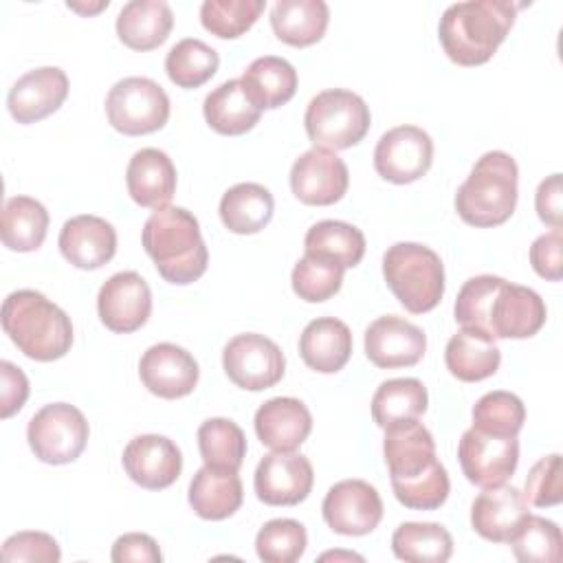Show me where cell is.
Masks as SVG:
<instances>
[{"label":"cell","mask_w":563,"mask_h":563,"mask_svg":"<svg viewBox=\"0 0 563 563\" xmlns=\"http://www.w3.org/2000/svg\"><path fill=\"white\" fill-rule=\"evenodd\" d=\"M457 460L471 484L497 486L517 471L519 440L517 435H493L471 427L460 438Z\"/></svg>","instance_id":"cell-12"},{"label":"cell","mask_w":563,"mask_h":563,"mask_svg":"<svg viewBox=\"0 0 563 563\" xmlns=\"http://www.w3.org/2000/svg\"><path fill=\"white\" fill-rule=\"evenodd\" d=\"M321 561H363L361 554H354V552H325L319 556Z\"/></svg>","instance_id":"cell-52"},{"label":"cell","mask_w":563,"mask_h":563,"mask_svg":"<svg viewBox=\"0 0 563 563\" xmlns=\"http://www.w3.org/2000/svg\"><path fill=\"white\" fill-rule=\"evenodd\" d=\"M242 482L233 471L202 466L189 484V506L200 519L220 521L242 506Z\"/></svg>","instance_id":"cell-29"},{"label":"cell","mask_w":563,"mask_h":563,"mask_svg":"<svg viewBox=\"0 0 563 563\" xmlns=\"http://www.w3.org/2000/svg\"><path fill=\"white\" fill-rule=\"evenodd\" d=\"M519 167L501 150L486 152L473 165L468 178L457 187V216L479 229L504 224L517 207Z\"/></svg>","instance_id":"cell-6"},{"label":"cell","mask_w":563,"mask_h":563,"mask_svg":"<svg viewBox=\"0 0 563 563\" xmlns=\"http://www.w3.org/2000/svg\"><path fill=\"white\" fill-rule=\"evenodd\" d=\"M530 264L534 273L548 282L563 277V231L552 229L539 235L530 246Z\"/></svg>","instance_id":"cell-47"},{"label":"cell","mask_w":563,"mask_h":563,"mask_svg":"<svg viewBox=\"0 0 563 563\" xmlns=\"http://www.w3.org/2000/svg\"><path fill=\"white\" fill-rule=\"evenodd\" d=\"M563 189H561V174H550L545 180L539 183L534 194V207L541 222L552 229H561L563 224Z\"/></svg>","instance_id":"cell-50"},{"label":"cell","mask_w":563,"mask_h":563,"mask_svg":"<svg viewBox=\"0 0 563 563\" xmlns=\"http://www.w3.org/2000/svg\"><path fill=\"white\" fill-rule=\"evenodd\" d=\"M141 242L158 275L169 284H191L205 275L209 251L200 224L183 207L156 209L143 227Z\"/></svg>","instance_id":"cell-4"},{"label":"cell","mask_w":563,"mask_h":563,"mask_svg":"<svg viewBox=\"0 0 563 563\" xmlns=\"http://www.w3.org/2000/svg\"><path fill=\"white\" fill-rule=\"evenodd\" d=\"M306 528L295 519H271L255 537V550L264 563H295L306 552Z\"/></svg>","instance_id":"cell-44"},{"label":"cell","mask_w":563,"mask_h":563,"mask_svg":"<svg viewBox=\"0 0 563 563\" xmlns=\"http://www.w3.org/2000/svg\"><path fill=\"white\" fill-rule=\"evenodd\" d=\"M433 163V141L418 125L387 130L374 150V169L380 178L407 185L422 178Z\"/></svg>","instance_id":"cell-13"},{"label":"cell","mask_w":563,"mask_h":563,"mask_svg":"<svg viewBox=\"0 0 563 563\" xmlns=\"http://www.w3.org/2000/svg\"><path fill=\"white\" fill-rule=\"evenodd\" d=\"M125 185L136 205L163 209L176 194V167L163 150L143 147L128 163Z\"/></svg>","instance_id":"cell-25"},{"label":"cell","mask_w":563,"mask_h":563,"mask_svg":"<svg viewBox=\"0 0 563 563\" xmlns=\"http://www.w3.org/2000/svg\"><path fill=\"white\" fill-rule=\"evenodd\" d=\"M240 81L260 110H273L292 99L297 90V70L284 57L264 55L249 64Z\"/></svg>","instance_id":"cell-32"},{"label":"cell","mask_w":563,"mask_h":563,"mask_svg":"<svg viewBox=\"0 0 563 563\" xmlns=\"http://www.w3.org/2000/svg\"><path fill=\"white\" fill-rule=\"evenodd\" d=\"M174 26L172 7L165 0H132L117 15V35L132 51L161 46Z\"/></svg>","instance_id":"cell-27"},{"label":"cell","mask_w":563,"mask_h":563,"mask_svg":"<svg viewBox=\"0 0 563 563\" xmlns=\"http://www.w3.org/2000/svg\"><path fill=\"white\" fill-rule=\"evenodd\" d=\"M519 4L510 0H468L446 7L438 37L446 57L460 66L486 64L510 33Z\"/></svg>","instance_id":"cell-3"},{"label":"cell","mask_w":563,"mask_h":563,"mask_svg":"<svg viewBox=\"0 0 563 563\" xmlns=\"http://www.w3.org/2000/svg\"><path fill=\"white\" fill-rule=\"evenodd\" d=\"M306 255L328 257L343 268H354L365 255V235L354 224L341 220H321L303 238Z\"/></svg>","instance_id":"cell-35"},{"label":"cell","mask_w":563,"mask_h":563,"mask_svg":"<svg viewBox=\"0 0 563 563\" xmlns=\"http://www.w3.org/2000/svg\"><path fill=\"white\" fill-rule=\"evenodd\" d=\"M372 114L363 97L345 88H330L310 99L303 125L314 147L330 152L361 143L369 130Z\"/></svg>","instance_id":"cell-8"},{"label":"cell","mask_w":563,"mask_h":563,"mask_svg":"<svg viewBox=\"0 0 563 563\" xmlns=\"http://www.w3.org/2000/svg\"><path fill=\"white\" fill-rule=\"evenodd\" d=\"M523 497L528 504L537 508L556 506L563 499V482H561V455L552 453L541 457L526 477V493Z\"/></svg>","instance_id":"cell-46"},{"label":"cell","mask_w":563,"mask_h":563,"mask_svg":"<svg viewBox=\"0 0 563 563\" xmlns=\"http://www.w3.org/2000/svg\"><path fill=\"white\" fill-rule=\"evenodd\" d=\"M508 543L521 563H559L563 559L561 530L545 517L528 515Z\"/></svg>","instance_id":"cell-40"},{"label":"cell","mask_w":563,"mask_h":563,"mask_svg":"<svg viewBox=\"0 0 563 563\" xmlns=\"http://www.w3.org/2000/svg\"><path fill=\"white\" fill-rule=\"evenodd\" d=\"M163 559L158 543L143 532H128L121 534L114 545H112V561L114 563H125V561H136V563H158Z\"/></svg>","instance_id":"cell-49"},{"label":"cell","mask_w":563,"mask_h":563,"mask_svg":"<svg viewBox=\"0 0 563 563\" xmlns=\"http://www.w3.org/2000/svg\"><path fill=\"white\" fill-rule=\"evenodd\" d=\"M123 468L128 477L147 490L172 486L183 471L180 449L165 435H136L123 449Z\"/></svg>","instance_id":"cell-19"},{"label":"cell","mask_w":563,"mask_h":563,"mask_svg":"<svg viewBox=\"0 0 563 563\" xmlns=\"http://www.w3.org/2000/svg\"><path fill=\"white\" fill-rule=\"evenodd\" d=\"M314 484V471L306 455L295 451H273L255 468L253 486L260 501L268 506H297Z\"/></svg>","instance_id":"cell-15"},{"label":"cell","mask_w":563,"mask_h":563,"mask_svg":"<svg viewBox=\"0 0 563 563\" xmlns=\"http://www.w3.org/2000/svg\"><path fill=\"white\" fill-rule=\"evenodd\" d=\"M321 512L336 534L363 537L380 523L383 499L365 479H343L325 493Z\"/></svg>","instance_id":"cell-14"},{"label":"cell","mask_w":563,"mask_h":563,"mask_svg":"<svg viewBox=\"0 0 563 563\" xmlns=\"http://www.w3.org/2000/svg\"><path fill=\"white\" fill-rule=\"evenodd\" d=\"M90 427L86 416L68 402L44 405L26 427V440L40 462H75L88 442Z\"/></svg>","instance_id":"cell-10"},{"label":"cell","mask_w":563,"mask_h":563,"mask_svg":"<svg viewBox=\"0 0 563 563\" xmlns=\"http://www.w3.org/2000/svg\"><path fill=\"white\" fill-rule=\"evenodd\" d=\"M48 231L46 207L31 196H13L2 207V244L9 251H37Z\"/></svg>","instance_id":"cell-34"},{"label":"cell","mask_w":563,"mask_h":563,"mask_svg":"<svg viewBox=\"0 0 563 563\" xmlns=\"http://www.w3.org/2000/svg\"><path fill=\"white\" fill-rule=\"evenodd\" d=\"M383 455L394 495L405 508L435 510L446 501L449 473L435 455L431 431L418 418L385 427Z\"/></svg>","instance_id":"cell-2"},{"label":"cell","mask_w":563,"mask_h":563,"mask_svg":"<svg viewBox=\"0 0 563 563\" xmlns=\"http://www.w3.org/2000/svg\"><path fill=\"white\" fill-rule=\"evenodd\" d=\"M68 97V77L57 66L33 68L9 90L7 106L11 117L22 123H35L59 110Z\"/></svg>","instance_id":"cell-21"},{"label":"cell","mask_w":563,"mask_h":563,"mask_svg":"<svg viewBox=\"0 0 563 563\" xmlns=\"http://www.w3.org/2000/svg\"><path fill=\"white\" fill-rule=\"evenodd\" d=\"M350 185L347 165L334 152L312 147L303 152L290 169V189L303 205L328 207L339 202Z\"/></svg>","instance_id":"cell-16"},{"label":"cell","mask_w":563,"mask_h":563,"mask_svg":"<svg viewBox=\"0 0 563 563\" xmlns=\"http://www.w3.org/2000/svg\"><path fill=\"white\" fill-rule=\"evenodd\" d=\"M383 277L394 297L413 314L433 310L444 295L440 255L418 242H398L383 255Z\"/></svg>","instance_id":"cell-7"},{"label":"cell","mask_w":563,"mask_h":563,"mask_svg":"<svg viewBox=\"0 0 563 563\" xmlns=\"http://www.w3.org/2000/svg\"><path fill=\"white\" fill-rule=\"evenodd\" d=\"M530 515L528 499L515 486L497 484L484 488L471 506L473 530L493 543H508Z\"/></svg>","instance_id":"cell-22"},{"label":"cell","mask_w":563,"mask_h":563,"mask_svg":"<svg viewBox=\"0 0 563 563\" xmlns=\"http://www.w3.org/2000/svg\"><path fill=\"white\" fill-rule=\"evenodd\" d=\"M255 433L273 451H295L312 431V416L299 398L277 396L255 411Z\"/></svg>","instance_id":"cell-24"},{"label":"cell","mask_w":563,"mask_h":563,"mask_svg":"<svg viewBox=\"0 0 563 563\" xmlns=\"http://www.w3.org/2000/svg\"><path fill=\"white\" fill-rule=\"evenodd\" d=\"M2 328L33 361H57L73 345L70 317L37 290H15L4 299Z\"/></svg>","instance_id":"cell-5"},{"label":"cell","mask_w":563,"mask_h":563,"mask_svg":"<svg viewBox=\"0 0 563 563\" xmlns=\"http://www.w3.org/2000/svg\"><path fill=\"white\" fill-rule=\"evenodd\" d=\"M526 420V407L519 396L497 389L484 394L473 405V427L493 435H517Z\"/></svg>","instance_id":"cell-43"},{"label":"cell","mask_w":563,"mask_h":563,"mask_svg":"<svg viewBox=\"0 0 563 563\" xmlns=\"http://www.w3.org/2000/svg\"><path fill=\"white\" fill-rule=\"evenodd\" d=\"M446 369L464 383H477L493 376L499 369L501 352L495 345V339L473 330H457L444 350Z\"/></svg>","instance_id":"cell-28"},{"label":"cell","mask_w":563,"mask_h":563,"mask_svg":"<svg viewBox=\"0 0 563 563\" xmlns=\"http://www.w3.org/2000/svg\"><path fill=\"white\" fill-rule=\"evenodd\" d=\"M108 123L128 136L161 130L169 119V97L150 77L119 79L106 97Z\"/></svg>","instance_id":"cell-9"},{"label":"cell","mask_w":563,"mask_h":563,"mask_svg":"<svg viewBox=\"0 0 563 563\" xmlns=\"http://www.w3.org/2000/svg\"><path fill=\"white\" fill-rule=\"evenodd\" d=\"M59 251L66 262L81 271H97L117 253V231L99 216H75L59 231Z\"/></svg>","instance_id":"cell-23"},{"label":"cell","mask_w":563,"mask_h":563,"mask_svg":"<svg viewBox=\"0 0 563 563\" xmlns=\"http://www.w3.org/2000/svg\"><path fill=\"white\" fill-rule=\"evenodd\" d=\"M202 114L209 128L218 134L240 136L255 128L262 110L246 95L240 79H229L205 97Z\"/></svg>","instance_id":"cell-31"},{"label":"cell","mask_w":563,"mask_h":563,"mask_svg":"<svg viewBox=\"0 0 563 563\" xmlns=\"http://www.w3.org/2000/svg\"><path fill=\"white\" fill-rule=\"evenodd\" d=\"M139 376L150 394L176 400L189 396L198 385V363L180 345L156 343L147 347L139 363Z\"/></svg>","instance_id":"cell-18"},{"label":"cell","mask_w":563,"mask_h":563,"mask_svg":"<svg viewBox=\"0 0 563 563\" xmlns=\"http://www.w3.org/2000/svg\"><path fill=\"white\" fill-rule=\"evenodd\" d=\"M299 354L310 369L334 374L343 369L352 356V332L341 319L319 317L303 328Z\"/></svg>","instance_id":"cell-26"},{"label":"cell","mask_w":563,"mask_h":563,"mask_svg":"<svg viewBox=\"0 0 563 563\" xmlns=\"http://www.w3.org/2000/svg\"><path fill=\"white\" fill-rule=\"evenodd\" d=\"M330 9L323 0H277L271 9L273 33L290 46H312L328 29Z\"/></svg>","instance_id":"cell-30"},{"label":"cell","mask_w":563,"mask_h":563,"mask_svg":"<svg viewBox=\"0 0 563 563\" xmlns=\"http://www.w3.org/2000/svg\"><path fill=\"white\" fill-rule=\"evenodd\" d=\"M345 268L328 257L303 255L290 275L292 290L308 303H319L334 297L343 284Z\"/></svg>","instance_id":"cell-42"},{"label":"cell","mask_w":563,"mask_h":563,"mask_svg":"<svg viewBox=\"0 0 563 563\" xmlns=\"http://www.w3.org/2000/svg\"><path fill=\"white\" fill-rule=\"evenodd\" d=\"M198 449L205 466L238 473L246 455V435L229 418H209L198 427Z\"/></svg>","instance_id":"cell-38"},{"label":"cell","mask_w":563,"mask_h":563,"mask_svg":"<svg viewBox=\"0 0 563 563\" xmlns=\"http://www.w3.org/2000/svg\"><path fill=\"white\" fill-rule=\"evenodd\" d=\"M0 556L7 563H57L62 559V550L51 534L24 530L4 541Z\"/></svg>","instance_id":"cell-45"},{"label":"cell","mask_w":563,"mask_h":563,"mask_svg":"<svg viewBox=\"0 0 563 563\" xmlns=\"http://www.w3.org/2000/svg\"><path fill=\"white\" fill-rule=\"evenodd\" d=\"M455 321L490 339H530L545 323V303L528 286L497 275H477L464 282L455 299Z\"/></svg>","instance_id":"cell-1"},{"label":"cell","mask_w":563,"mask_h":563,"mask_svg":"<svg viewBox=\"0 0 563 563\" xmlns=\"http://www.w3.org/2000/svg\"><path fill=\"white\" fill-rule=\"evenodd\" d=\"M108 0H101V2H97L95 7H90V4H77V2H68V9H73V11H79V13H84V15H90V13H97V11H101V9H108Z\"/></svg>","instance_id":"cell-51"},{"label":"cell","mask_w":563,"mask_h":563,"mask_svg":"<svg viewBox=\"0 0 563 563\" xmlns=\"http://www.w3.org/2000/svg\"><path fill=\"white\" fill-rule=\"evenodd\" d=\"M97 312L108 330L130 334L147 323L152 312V290L134 271L114 273L99 288Z\"/></svg>","instance_id":"cell-17"},{"label":"cell","mask_w":563,"mask_h":563,"mask_svg":"<svg viewBox=\"0 0 563 563\" xmlns=\"http://www.w3.org/2000/svg\"><path fill=\"white\" fill-rule=\"evenodd\" d=\"M218 66L220 57L216 48L196 37H185L176 42L165 57L167 77L178 88H198L207 84L218 73Z\"/></svg>","instance_id":"cell-39"},{"label":"cell","mask_w":563,"mask_h":563,"mask_svg":"<svg viewBox=\"0 0 563 563\" xmlns=\"http://www.w3.org/2000/svg\"><path fill=\"white\" fill-rule=\"evenodd\" d=\"M391 550L407 563H444L453 554V537L440 523L407 521L394 530Z\"/></svg>","instance_id":"cell-36"},{"label":"cell","mask_w":563,"mask_h":563,"mask_svg":"<svg viewBox=\"0 0 563 563\" xmlns=\"http://www.w3.org/2000/svg\"><path fill=\"white\" fill-rule=\"evenodd\" d=\"M222 367L233 385L249 391H262L284 378L286 358L282 347L268 336L244 332L224 345Z\"/></svg>","instance_id":"cell-11"},{"label":"cell","mask_w":563,"mask_h":563,"mask_svg":"<svg viewBox=\"0 0 563 563\" xmlns=\"http://www.w3.org/2000/svg\"><path fill=\"white\" fill-rule=\"evenodd\" d=\"M0 416L11 418L18 413L29 398V378L11 361L0 363Z\"/></svg>","instance_id":"cell-48"},{"label":"cell","mask_w":563,"mask_h":563,"mask_svg":"<svg viewBox=\"0 0 563 563\" xmlns=\"http://www.w3.org/2000/svg\"><path fill=\"white\" fill-rule=\"evenodd\" d=\"M264 7V0H205L200 22L211 35L233 40L257 22Z\"/></svg>","instance_id":"cell-41"},{"label":"cell","mask_w":563,"mask_h":563,"mask_svg":"<svg viewBox=\"0 0 563 563\" xmlns=\"http://www.w3.org/2000/svg\"><path fill=\"white\" fill-rule=\"evenodd\" d=\"M273 194L257 183H238L227 189L220 200V220L238 235L262 231L273 220Z\"/></svg>","instance_id":"cell-33"},{"label":"cell","mask_w":563,"mask_h":563,"mask_svg":"<svg viewBox=\"0 0 563 563\" xmlns=\"http://www.w3.org/2000/svg\"><path fill=\"white\" fill-rule=\"evenodd\" d=\"M424 350L427 334L402 317H378L365 330V354L376 367H411L424 356Z\"/></svg>","instance_id":"cell-20"},{"label":"cell","mask_w":563,"mask_h":563,"mask_svg":"<svg viewBox=\"0 0 563 563\" xmlns=\"http://www.w3.org/2000/svg\"><path fill=\"white\" fill-rule=\"evenodd\" d=\"M429 394L418 378H391L380 383L372 398V418L385 429L394 422L416 420L427 411Z\"/></svg>","instance_id":"cell-37"}]
</instances>
